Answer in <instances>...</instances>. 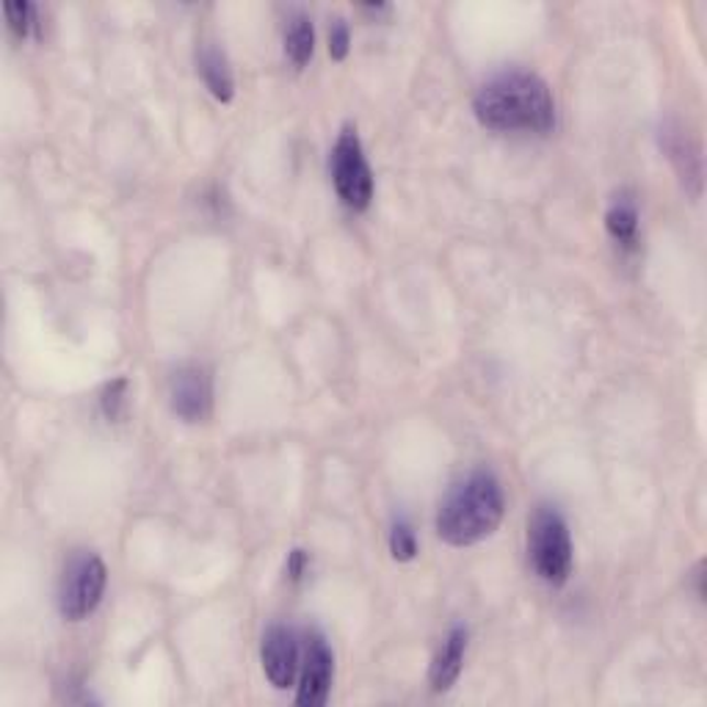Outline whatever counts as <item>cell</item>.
Returning a JSON list of instances; mask_svg holds the SVG:
<instances>
[{
    "mask_svg": "<svg viewBox=\"0 0 707 707\" xmlns=\"http://www.w3.org/2000/svg\"><path fill=\"white\" fill-rule=\"evenodd\" d=\"M348 47H351V36H348V25L343 20H335L329 31V56L335 61H343L348 56Z\"/></svg>",
    "mask_w": 707,
    "mask_h": 707,
    "instance_id": "e0dca14e",
    "label": "cell"
},
{
    "mask_svg": "<svg viewBox=\"0 0 707 707\" xmlns=\"http://www.w3.org/2000/svg\"><path fill=\"white\" fill-rule=\"evenodd\" d=\"M125 388H127L125 379H116V382H111L109 388H105V393H103V412H105V417H111V420H116V417L122 415V401H125Z\"/></svg>",
    "mask_w": 707,
    "mask_h": 707,
    "instance_id": "2e32d148",
    "label": "cell"
},
{
    "mask_svg": "<svg viewBox=\"0 0 707 707\" xmlns=\"http://www.w3.org/2000/svg\"><path fill=\"white\" fill-rule=\"evenodd\" d=\"M304 570H307V553L304 550H293L291 559H288V577L291 581H302Z\"/></svg>",
    "mask_w": 707,
    "mask_h": 707,
    "instance_id": "ac0fdd59",
    "label": "cell"
},
{
    "mask_svg": "<svg viewBox=\"0 0 707 707\" xmlns=\"http://www.w3.org/2000/svg\"><path fill=\"white\" fill-rule=\"evenodd\" d=\"M109 583V570L92 553L75 556L58 583V610L69 622H80L100 605Z\"/></svg>",
    "mask_w": 707,
    "mask_h": 707,
    "instance_id": "5b68a950",
    "label": "cell"
},
{
    "mask_svg": "<svg viewBox=\"0 0 707 707\" xmlns=\"http://www.w3.org/2000/svg\"><path fill=\"white\" fill-rule=\"evenodd\" d=\"M332 180L343 205L366 211L373 200V175L357 131L346 127L332 149Z\"/></svg>",
    "mask_w": 707,
    "mask_h": 707,
    "instance_id": "277c9868",
    "label": "cell"
},
{
    "mask_svg": "<svg viewBox=\"0 0 707 707\" xmlns=\"http://www.w3.org/2000/svg\"><path fill=\"white\" fill-rule=\"evenodd\" d=\"M315 50V31L313 20L307 14H293L285 31V53L293 61V67L302 69L313 58Z\"/></svg>",
    "mask_w": 707,
    "mask_h": 707,
    "instance_id": "7c38bea8",
    "label": "cell"
},
{
    "mask_svg": "<svg viewBox=\"0 0 707 707\" xmlns=\"http://www.w3.org/2000/svg\"><path fill=\"white\" fill-rule=\"evenodd\" d=\"M528 550L534 570L539 572L542 581L553 583V586L566 583L572 570V539L564 517L556 508H537V514L530 519Z\"/></svg>",
    "mask_w": 707,
    "mask_h": 707,
    "instance_id": "3957f363",
    "label": "cell"
},
{
    "mask_svg": "<svg viewBox=\"0 0 707 707\" xmlns=\"http://www.w3.org/2000/svg\"><path fill=\"white\" fill-rule=\"evenodd\" d=\"M503 490L492 473H473L451 490L437 514V534L453 548L481 542L501 525Z\"/></svg>",
    "mask_w": 707,
    "mask_h": 707,
    "instance_id": "7a4b0ae2",
    "label": "cell"
},
{
    "mask_svg": "<svg viewBox=\"0 0 707 707\" xmlns=\"http://www.w3.org/2000/svg\"><path fill=\"white\" fill-rule=\"evenodd\" d=\"M666 153H672V160L677 164L680 175H683L685 183H694V194H699L702 186V158H699V147L691 144L688 136L683 133H666Z\"/></svg>",
    "mask_w": 707,
    "mask_h": 707,
    "instance_id": "8fae6325",
    "label": "cell"
},
{
    "mask_svg": "<svg viewBox=\"0 0 707 707\" xmlns=\"http://www.w3.org/2000/svg\"><path fill=\"white\" fill-rule=\"evenodd\" d=\"M464 652H468V630L453 628L451 633H448V639L442 641V647H439L437 658H434L431 663L428 680H431L434 691H448L457 683L464 666Z\"/></svg>",
    "mask_w": 707,
    "mask_h": 707,
    "instance_id": "9c48e42d",
    "label": "cell"
},
{
    "mask_svg": "<svg viewBox=\"0 0 707 707\" xmlns=\"http://www.w3.org/2000/svg\"><path fill=\"white\" fill-rule=\"evenodd\" d=\"M484 127L497 133H548L556 125V103L548 83L530 72H503L481 86L473 103Z\"/></svg>",
    "mask_w": 707,
    "mask_h": 707,
    "instance_id": "6da1fadb",
    "label": "cell"
},
{
    "mask_svg": "<svg viewBox=\"0 0 707 707\" xmlns=\"http://www.w3.org/2000/svg\"><path fill=\"white\" fill-rule=\"evenodd\" d=\"M3 12H7L9 29H12L20 40H25V36L31 34V29H34V20H36L34 3H25V0H9L7 7H3Z\"/></svg>",
    "mask_w": 707,
    "mask_h": 707,
    "instance_id": "5bb4252c",
    "label": "cell"
},
{
    "mask_svg": "<svg viewBox=\"0 0 707 707\" xmlns=\"http://www.w3.org/2000/svg\"><path fill=\"white\" fill-rule=\"evenodd\" d=\"M200 72L205 86L211 89V94L222 103H229L235 98V80H233V69H229L227 56L216 47L205 45L200 50Z\"/></svg>",
    "mask_w": 707,
    "mask_h": 707,
    "instance_id": "30bf717a",
    "label": "cell"
},
{
    "mask_svg": "<svg viewBox=\"0 0 707 707\" xmlns=\"http://www.w3.org/2000/svg\"><path fill=\"white\" fill-rule=\"evenodd\" d=\"M171 409L186 423H200L213 409V379L205 368L191 366L177 371L169 388Z\"/></svg>",
    "mask_w": 707,
    "mask_h": 707,
    "instance_id": "52a82bcc",
    "label": "cell"
},
{
    "mask_svg": "<svg viewBox=\"0 0 707 707\" xmlns=\"http://www.w3.org/2000/svg\"><path fill=\"white\" fill-rule=\"evenodd\" d=\"M302 677H299L296 705L318 707L324 705L332 688V672H335V658L321 636H307L302 650Z\"/></svg>",
    "mask_w": 707,
    "mask_h": 707,
    "instance_id": "8992f818",
    "label": "cell"
},
{
    "mask_svg": "<svg viewBox=\"0 0 707 707\" xmlns=\"http://www.w3.org/2000/svg\"><path fill=\"white\" fill-rule=\"evenodd\" d=\"M605 229L610 233V238L619 240L622 246H633L636 233H639V211H636L633 202H616V205L605 213Z\"/></svg>",
    "mask_w": 707,
    "mask_h": 707,
    "instance_id": "4fadbf2b",
    "label": "cell"
},
{
    "mask_svg": "<svg viewBox=\"0 0 707 707\" xmlns=\"http://www.w3.org/2000/svg\"><path fill=\"white\" fill-rule=\"evenodd\" d=\"M390 553H393L395 561H412L417 556L415 530L406 523L393 525V534H390Z\"/></svg>",
    "mask_w": 707,
    "mask_h": 707,
    "instance_id": "9a60e30c",
    "label": "cell"
},
{
    "mask_svg": "<svg viewBox=\"0 0 707 707\" xmlns=\"http://www.w3.org/2000/svg\"><path fill=\"white\" fill-rule=\"evenodd\" d=\"M260 658H262V672L266 677L271 680L274 688H288L296 680L299 666H302V650H299V641L293 636V630L282 628H271L269 633L262 636V647H260Z\"/></svg>",
    "mask_w": 707,
    "mask_h": 707,
    "instance_id": "ba28073f",
    "label": "cell"
}]
</instances>
